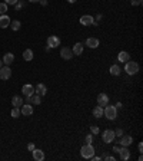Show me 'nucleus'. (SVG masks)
Masks as SVG:
<instances>
[{"label":"nucleus","mask_w":143,"mask_h":161,"mask_svg":"<svg viewBox=\"0 0 143 161\" xmlns=\"http://www.w3.org/2000/svg\"><path fill=\"white\" fill-rule=\"evenodd\" d=\"M103 115L107 118V120H116V117H117V109H116V106L115 105H106L103 108Z\"/></svg>","instance_id":"1"},{"label":"nucleus","mask_w":143,"mask_h":161,"mask_svg":"<svg viewBox=\"0 0 143 161\" xmlns=\"http://www.w3.org/2000/svg\"><path fill=\"white\" fill-rule=\"evenodd\" d=\"M95 147L92 144H86L82 147V150H80V155L83 157V158H86V160H90L93 155H95Z\"/></svg>","instance_id":"2"},{"label":"nucleus","mask_w":143,"mask_h":161,"mask_svg":"<svg viewBox=\"0 0 143 161\" xmlns=\"http://www.w3.org/2000/svg\"><path fill=\"white\" fill-rule=\"evenodd\" d=\"M125 71L127 75H136L139 72V64H136L133 61H127L125 65Z\"/></svg>","instance_id":"3"},{"label":"nucleus","mask_w":143,"mask_h":161,"mask_svg":"<svg viewBox=\"0 0 143 161\" xmlns=\"http://www.w3.org/2000/svg\"><path fill=\"white\" fill-rule=\"evenodd\" d=\"M102 138H103V141L106 144H112V143L115 141V138H116L115 131H112V129H104L103 134H102Z\"/></svg>","instance_id":"4"},{"label":"nucleus","mask_w":143,"mask_h":161,"mask_svg":"<svg viewBox=\"0 0 143 161\" xmlns=\"http://www.w3.org/2000/svg\"><path fill=\"white\" fill-rule=\"evenodd\" d=\"M10 76H12V69L9 68L7 65H6V66H1V68H0V79L9 80Z\"/></svg>","instance_id":"5"},{"label":"nucleus","mask_w":143,"mask_h":161,"mask_svg":"<svg viewBox=\"0 0 143 161\" xmlns=\"http://www.w3.org/2000/svg\"><path fill=\"white\" fill-rule=\"evenodd\" d=\"M47 46L50 49L60 46V39H59L57 36H49V38H47Z\"/></svg>","instance_id":"6"},{"label":"nucleus","mask_w":143,"mask_h":161,"mask_svg":"<svg viewBox=\"0 0 143 161\" xmlns=\"http://www.w3.org/2000/svg\"><path fill=\"white\" fill-rule=\"evenodd\" d=\"M97 104L100 105V106H106V105L109 104V95L104 94V92L99 94V95H97Z\"/></svg>","instance_id":"7"},{"label":"nucleus","mask_w":143,"mask_h":161,"mask_svg":"<svg viewBox=\"0 0 143 161\" xmlns=\"http://www.w3.org/2000/svg\"><path fill=\"white\" fill-rule=\"evenodd\" d=\"M93 22H95V19L90 15H83V16L80 17V24H83V26H92Z\"/></svg>","instance_id":"8"},{"label":"nucleus","mask_w":143,"mask_h":161,"mask_svg":"<svg viewBox=\"0 0 143 161\" xmlns=\"http://www.w3.org/2000/svg\"><path fill=\"white\" fill-rule=\"evenodd\" d=\"M20 112H22V115H24V117H30V115H33V106H32V104L22 105Z\"/></svg>","instance_id":"9"},{"label":"nucleus","mask_w":143,"mask_h":161,"mask_svg":"<svg viewBox=\"0 0 143 161\" xmlns=\"http://www.w3.org/2000/svg\"><path fill=\"white\" fill-rule=\"evenodd\" d=\"M60 56L63 58L64 61H70L72 58H73V52L69 48H62L60 49Z\"/></svg>","instance_id":"10"},{"label":"nucleus","mask_w":143,"mask_h":161,"mask_svg":"<svg viewBox=\"0 0 143 161\" xmlns=\"http://www.w3.org/2000/svg\"><path fill=\"white\" fill-rule=\"evenodd\" d=\"M119 144L122 145V147H129V145L133 143V138L130 137V135H122V137H119Z\"/></svg>","instance_id":"11"},{"label":"nucleus","mask_w":143,"mask_h":161,"mask_svg":"<svg viewBox=\"0 0 143 161\" xmlns=\"http://www.w3.org/2000/svg\"><path fill=\"white\" fill-rule=\"evenodd\" d=\"M22 92H23V95H26V97H32L33 94H34V86L30 85V83H26V85H23V88H22Z\"/></svg>","instance_id":"12"},{"label":"nucleus","mask_w":143,"mask_h":161,"mask_svg":"<svg viewBox=\"0 0 143 161\" xmlns=\"http://www.w3.org/2000/svg\"><path fill=\"white\" fill-rule=\"evenodd\" d=\"M10 17L7 16V15H0V27L1 29H6V27H9L10 26Z\"/></svg>","instance_id":"13"},{"label":"nucleus","mask_w":143,"mask_h":161,"mask_svg":"<svg viewBox=\"0 0 143 161\" xmlns=\"http://www.w3.org/2000/svg\"><path fill=\"white\" fill-rule=\"evenodd\" d=\"M34 92L40 95V97H45L46 94H47V88H46V85H43V83H37L36 85V88H34Z\"/></svg>","instance_id":"14"},{"label":"nucleus","mask_w":143,"mask_h":161,"mask_svg":"<svg viewBox=\"0 0 143 161\" xmlns=\"http://www.w3.org/2000/svg\"><path fill=\"white\" fill-rule=\"evenodd\" d=\"M99 45H100V42L97 38H88V40H86V46H89L90 49H96Z\"/></svg>","instance_id":"15"},{"label":"nucleus","mask_w":143,"mask_h":161,"mask_svg":"<svg viewBox=\"0 0 143 161\" xmlns=\"http://www.w3.org/2000/svg\"><path fill=\"white\" fill-rule=\"evenodd\" d=\"M120 160H123V161H126L130 158V151L127 150V147H120Z\"/></svg>","instance_id":"16"},{"label":"nucleus","mask_w":143,"mask_h":161,"mask_svg":"<svg viewBox=\"0 0 143 161\" xmlns=\"http://www.w3.org/2000/svg\"><path fill=\"white\" fill-rule=\"evenodd\" d=\"M32 153H33V158H34L36 161L45 160V153H43V150H36V148H34Z\"/></svg>","instance_id":"17"},{"label":"nucleus","mask_w":143,"mask_h":161,"mask_svg":"<svg viewBox=\"0 0 143 161\" xmlns=\"http://www.w3.org/2000/svg\"><path fill=\"white\" fill-rule=\"evenodd\" d=\"M72 52H73V55H82V52H83V43H80V42H77V43H74L73 45V49H72Z\"/></svg>","instance_id":"18"},{"label":"nucleus","mask_w":143,"mask_h":161,"mask_svg":"<svg viewBox=\"0 0 143 161\" xmlns=\"http://www.w3.org/2000/svg\"><path fill=\"white\" fill-rule=\"evenodd\" d=\"M109 72H110V75H113V76H119L120 72H122V69H120L119 65H112Z\"/></svg>","instance_id":"19"},{"label":"nucleus","mask_w":143,"mask_h":161,"mask_svg":"<svg viewBox=\"0 0 143 161\" xmlns=\"http://www.w3.org/2000/svg\"><path fill=\"white\" fill-rule=\"evenodd\" d=\"M1 61H3V64H4V65H7V66H9V65L15 61V55H13V53H6V55L3 56Z\"/></svg>","instance_id":"20"},{"label":"nucleus","mask_w":143,"mask_h":161,"mask_svg":"<svg viewBox=\"0 0 143 161\" xmlns=\"http://www.w3.org/2000/svg\"><path fill=\"white\" fill-rule=\"evenodd\" d=\"M22 104H23V99L19 97V95H15V97L12 98V105H13V106L20 108V106H22Z\"/></svg>","instance_id":"21"},{"label":"nucleus","mask_w":143,"mask_h":161,"mask_svg":"<svg viewBox=\"0 0 143 161\" xmlns=\"http://www.w3.org/2000/svg\"><path fill=\"white\" fill-rule=\"evenodd\" d=\"M93 115H95V118H102L103 117V106L97 105L96 108H93Z\"/></svg>","instance_id":"22"},{"label":"nucleus","mask_w":143,"mask_h":161,"mask_svg":"<svg viewBox=\"0 0 143 161\" xmlns=\"http://www.w3.org/2000/svg\"><path fill=\"white\" fill-rule=\"evenodd\" d=\"M129 59H130V55H129L127 52H120L119 55H117V61H119V62H125V64H126Z\"/></svg>","instance_id":"23"},{"label":"nucleus","mask_w":143,"mask_h":161,"mask_svg":"<svg viewBox=\"0 0 143 161\" xmlns=\"http://www.w3.org/2000/svg\"><path fill=\"white\" fill-rule=\"evenodd\" d=\"M23 59L24 61H27V62H30L33 59V50L32 49H26L23 52Z\"/></svg>","instance_id":"24"},{"label":"nucleus","mask_w":143,"mask_h":161,"mask_svg":"<svg viewBox=\"0 0 143 161\" xmlns=\"http://www.w3.org/2000/svg\"><path fill=\"white\" fill-rule=\"evenodd\" d=\"M20 26H22V23H20L19 20H12V22H10V27H12V30H15V32H17V30L20 29Z\"/></svg>","instance_id":"25"},{"label":"nucleus","mask_w":143,"mask_h":161,"mask_svg":"<svg viewBox=\"0 0 143 161\" xmlns=\"http://www.w3.org/2000/svg\"><path fill=\"white\" fill-rule=\"evenodd\" d=\"M32 104H34V105H40V104H42V98H40V95H37V94L34 95V94H33V95H32Z\"/></svg>","instance_id":"26"},{"label":"nucleus","mask_w":143,"mask_h":161,"mask_svg":"<svg viewBox=\"0 0 143 161\" xmlns=\"http://www.w3.org/2000/svg\"><path fill=\"white\" fill-rule=\"evenodd\" d=\"M10 115H12L13 118H19V117H20V108H16V106H15V108L12 109Z\"/></svg>","instance_id":"27"},{"label":"nucleus","mask_w":143,"mask_h":161,"mask_svg":"<svg viewBox=\"0 0 143 161\" xmlns=\"http://www.w3.org/2000/svg\"><path fill=\"white\" fill-rule=\"evenodd\" d=\"M7 4L3 1V3H0V15H6V12H7Z\"/></svg>","instance_id":"28"},{"label":"nucleus","mask_w":143,"mask_h":161,"mask_svg":"<svg viewBox=\"0 0 143 161\" xmlns=\"http://www.w3.org/2000/svg\"><path fill=\"white\" fill-rule=\"evenodd\" d=\"M90 131H92L93 135H96V134H99V127H97V125H92V127H90Z\"/></svg>","instance_id":"29"},{"label":"nucleus","mask_w":143,"mask_h":161,"mask_svg":"<svg viewBox=\"0 0 143 161\" xmlns=\"http://www.w3.org/2000/svg\"><path fill=\"white\" fill-rule=\"evenodd\" d=\"M142 1H143V0H132L130 3H132V6H140V4H142Z\"/></svg>","instance_id":"30"},{"label":"nucleus","mask_w":143,"mask_h":161,"mask_svg":"<svg viewBox=\"0 0 143 161\" xmlns=\"http://www.w3.org/2000/svg\"><path fill=\"white\" fill-rule=\"evenodd\" d=\"M92 141H93V135L89 134L88 137H86V144H92Z\"/></svg>","instance_id":"31"},{"label":"nucleus","mask_w":143,"mask_h":161,"mask_svg":"<svg viewBox=\"0 0 143 161\" xmlns=\"http://www.w3.org/2000/svg\"><path fill=\"white\" fill-rule=\"evenodd\" d=\"M17 1H19V0H4V3H6V4H13V6H15V4H16Z\"/></svg>","instance_id":"32"},{"label":"nucleus","mask_w":143,"mask_h":161,"mask_svg":"<svg viewBox=\"0 0 143 161\" xmlns=\"http://www.w3.org/2000/svg\"><path fill=\"white\" fill-rule=\"evenodd\" d=\"M115 135H116V137H122V135H123V131H122L120 128H117L116 131H115Z\"/></svg>","instance_id":"33"},{"label":"nucleus","mask_w":143,"mask_h":161,"mask_svg":"<svg viewBox=\"0 0 143 161\" xmlns=\"http://www.w3.org/2000/svg\"><path fill=\"white\" fill-rule=\"evenodd\" d=\"M22 7H23V3H22V1H17L16 4H15V9H16V10H20Z\"/></svg>","instance_id":"34"},{"label":"nucleus","mask_w":143,"mask_h":161,"mask_svg":"<svg viewBox=\"0 0 143 161\" xmlns=\"http://www.w3.org/2000/svg\"><path fill=\"white\" fill-rule=\"evenodd\" d=\"M27 150H29V151H33V150H34V144H33V143L27 144Z\"/></svg>","instance_id":"35"},{"label":"nucleus","mask_w":143,"mask_h":161,"mask_svg":"<svg viewBox=\"0 0 143 161\" xmlns=\"http://www.w3.org/2000/svg\"><path fill=\"white\" fill-rule=\"evenodd\" d=\"M113 151H115V153H119V151H120V147H119V145H115V147H113Z\"/></svg>","instance_id":"36"},{"label":"nucleus","mask_w":143,"mask_h":161,"mask_svg":"<svg viewBox=\"0 0 143 161\" xmlns=\"http://www.w3.org/2000/svg\"><path fill=\"white\" fill-rule=\"evenodd\" d=\"M26 104H32V97H26Z\"/></svg>","instance_id":"37"},{"label":"nucleus","mask_w":143,"mask_h":161,"mask_svg":"<svg viewBox=\"0 0 143 161\" xmlns=\"http://www.w3.org/2000/svg\"><path fill=\"white\" fill-rule=\"evenodd\" d=\"M39 3L42 4V6H46V4H47V0H40Z\"/></svg>","instance_id":"38"},{"label":"nucleus","mask_w":143,"mask_h":161,"mask_svg":"<svg viewBox=\"0 0 143 161\" xmlns=\"http://www.w3.org/2000/svg\"><path fill=\"white\" fill-rule=\"evenodd\" d=\"M137 148H139V151L142 153V151H143V150H142V148H143V144H142V143H139V145H137Z\"/></svg>","instance_id":"39"},{"label":"nucleus","mask_w":143,"mask_h":161,"mask_svg":"<svg viewBox=\"0 0 143 161\" xmlns=\"http://www.w3.org/2000/svg\"><path fill=\"white\" fill-rule=\"evenodd\" d=\"M123 106V104L122 102H117V105H116V109H119V108H122Z\"/></svg>","instance_id":"40"},{"label":"nucleus","mask_w":143,"mask_h":161,"mask_svg":"<svg viewBox=\"0 0 143 161\" xmlns=\"http://www.w3.org/2000/svg\"><path fill=\"white\" fill-rule=\"evenodd\" d=\"M30 3H37V1H40V0H29Z\"/></svg>","instance_id":"41"},{"label":"nucleus","mask_w":143,"mask_h":161,"mask_svg":"<svg viewBox=\"0 0 143 161\" xmlns=\"http://www.w3.org/2000/svg\"><path fill=\"white\" fill-rule=\"evenodd\" d=\"M69 3H74V1H77V0H67Z\"/></svg>","instance_id":"42"},{"label":"nucleus","mask_w":143,"mask_h":161,"mask_svg":"<svg viewBox=\"0 0 143 161\" xmlns=\"http://www.w3.org/2000/svg\"><path fill=\"white\" fill-rule=\"evenodd\" d=\"M1 65H3V61H1V59H0V68H1Z\"/></svg>","instance_id":"43"}]
</instances>
